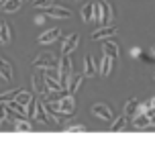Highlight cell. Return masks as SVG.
Returning <instances> with one entry per match:
<instances>
[{
    "label": "cell",
    "mask_w": 155,
    "mask_h": 149,
    "mask_svg": "<svg viewBox=\"0 0 155 149\" xmlns=\"http://www.w3.org/2000/svg\"><path fill=\"white\" fill-rule=\"evenodd\" d=\"M55 112H61V114H71L74 112V94H65L63 98H59L57 102L51 104Z\"/></svg>",
    "instance_id": "obj_1"
},
{
    "label": "cell",
    "mask_w": 155,
    "mask_h": 149,
    "mask_svg": "<svg viewBox=\"0 0 155 149\" xmlns=\"http://www.w3.org/2000/svg\"><path fill=\"white\" fill-rule=\"evenodd\" d=\"M33 65H35V68H43V70H47V68H59L57 59H55L51 53H43V55H39L37 59L33 61Z\"/></svg>",
    "instance_id": "obj_2"
},
{
    "label": "cell",
    "mask_w": 155,
    "mask_h": 149,
    "mask_svg": "<svg viewBox=\"0 0 155 149\" xmlns=\"http://www.w3.org/2000/svg\"><path fill=\"white\" fill-rule=\"evenodd\" d=\"M41 10L47 16H53V18H68L71 15V10H68L63 6H41Z\"/></svg>",
    "instance_id": "obj_3"
},
{
    "label": "cell",
    "mask_w": 155,
    "mask_h": 149,
    "mask_svg": "<svg viewBox=\"0 0 155 149\" xmlns=\"http://www.w3.org/2000/svg\"><path fill=\"white\" fill-rule=\"evenodd\" d=\"M92 112H94L98 118H104V121H112V118H114V114H112V108H110L108 104H102V102L94 104V106H92Z\"/></svg>",
    "instance_id": "obj_4"
},
{
    "label": "cell",
    "mask_w": 155,
    "mask_h": 149,
    "mask_svg": "<svg viewBox=\"0 0 155 149\" xmlns=\"http://www.w3.org/2000/svg\"><path fill=\"white\" fill-rule=\"evenodd\" d=\"M114 35H116L114 25H102L98 31L92 33V39H106V37H114Z\"/></svg>",
    "instance_id": "obj_5"
},
{
    "label": "cell",
    "mask_w": 155,
    "mask_h": 149,
    "mask_svg": "<svg viewBox=\"0 0 155 149\" xmlns=\"http://www.w3.org/2000/svg\"><path fill=\"white\" fill-rule=\"evenodd\" d=\"M78 43H80V35L78 33H71L68 39L63 41V47H61V55H70L74 49L78 47Z\"/></svg>",
    "instance_id": "obj_6"
},
{
    "label": "cell",
    "mask_w": 155,
    "mask_h": 149,
    "mask_svg": "<svg viewBox=\"0 0 155 149\" xmlns=\"http://www.w3.org/2000/svg\"><path fill=\"white\" fill-rule=\"evenodd\" d=\"M45 86L49 88V92L51 94H59V92H65V88L61 86V82L57 78H53V76H49V74H45Z\"/></svg>",
    "instance_id": "obj_7"
},
{
    "label": "cell",
    "mask_w": 155,
    "mask_h": 149,
    "mask_svg": "<svg viewBox=\"0 0 155 149\" xmlns=\"http://www.w3.org/2000/svg\"><path fill=\"white\" fill-rule=\"evenodd\" d=\"M102 49H104V53H108L110 57H118V53H120V51H118V45H116L114 41H112V37H106V39L102 41Z\"/></svg>",
    "instance_id": "obj_8"
},
{
    "label": "cell",
    "mask_w": 155,
    "mask_h": 149,
    "mask_svg": "<svg viewBox=\"0 0 155 149\" xmlns=\"http://www.w3.org/2000/svg\"><path fill=\"white\" fill-rule=\"evenodd\" d=\"M112 63H114V57H110L108 53H102V59H100V68H98V71H100L102 76H108L110 70H112Z\"/></svg>",
    "instance_id": "obj_9"
},
{
    "label": "cell",
    "mask_w": 155,
    "mask_h": 149,
    "mask_svg": "<svg viewBox=\"0 0 155 149\" xmlns=\"http://www.w3.org/2000/svg\"><path fill=\"white\" fill-rule=\"evenodd\" d=\"M59 35H61V31H59V29H51V31L43 33V35L39 37V43H41V45H47V43H53V41L57 39Z\"/></svg>",
    "instance_id": "obj_10"
},
{
    "label": "cell",
    "mask_w": 155,
    "mask_h": 149,
    "mask_svg": "<svg viewBox=\"0 0 155 149\" xmlns=\"http://www.w3.org/2000/svg\"><path fill=\"white\" fill-rule=\"evenodd\" d=\"M102 25H112V8L108 2H102Z\"/></svg>",
    "instance_id": "obj_11"
},
{
    "label": "cell",
    "mask_w": 155,
    "mask_h": 149,
    "mask_svg": "<svg viewBox=\"0 0 155 149\" xmlns=\"http://www.w3.org/2000/svg\"><path fill=\"white\" fill-rule=\"evenodd\" d=\"M0 78H4L6 82L12 80V68H10V63L2 61V59H0Z\"/></svg>",
    "instance_id": "obj_12"
},
{
    "label": "cell",
    "mask_w": 155,
    "mask_h": 149,
    "mask_svg": "<svg viewBox=\"0 0 155 149\" xmlns=\"http://www.w3.org/2000/svg\"><path fill=\"white\" fill-rule=\"evenodd\" d=\"M96 71H98V70H96V65H94V59H92V57H86V59H84V76H86V78H92Z\"/></svg>",
    "instance_id": "obj_13"
},
{
    "label": "cell",
    "mask_w": 155,
    "mask_h": 149,
    "mask_svg": "<svg viewBox=\"0 0 155 149\" xmlns=\"http://www.w3.org/2000/svg\"><path fill=\"white\" fill-rule=\"evenodd\" d=\"M15 129L16 131H33V125L31 123H27V118L21 117V118H16L15 121Z\"/></svg>",
    "instance_id": "obj_14"
},
{
    "label": "cell",
    "mask_w": 155,
    "mask_h": 149,
    "mask_svg": "<svg viewBox=\"0 0 155 149\" xmlns=\"http://www.w3.org/2000/svg\"><path fill=\"white\" fill-rule=\"evenodd\" d=\"M94 16V4H84L82 6V18H84L86 23H90Z\"/></svg>",
    "instance_id": "obj_15"
},
{
    "label": "cell",
    "mask_w": 155,
    "mask_h": 149,
    "mask_svg": "<svg viewBox=\"0 0 155 149\" xmlns=\"http://www.w3.org/2000/svg\"><path fill=\"white\" fill-rule=\"evenodd\" d=\"M21 4H23V0H6L4 2V10L6 12H16L21 8Z\"/></svg>",
    "instance_id": "obj_16"
},
{
    "label": "cell",
    "mask_w": 155,
    "mask_h": 149,
    "mask_svg": "<svg viewBox=\"0 0 155 149\" xmlns=\"http://www.w3.org/2000/svg\"><path fill=\"white\" fill-rule=\"evenodd\" d=\"M37 106H39V102L35 100V98H31V100H29V104L25 106V108H27V118H33V117H35V112H37Z\"/></svg>",
    "instance_id": "obj_17"
},
{
    "label": "cell",
    "mask_w": 155,
    "mask_h": 149,
    "mask_svg": "<svg viewBox=\"0 0 155 149\" xmlns=\"http://www.w3.org/2000/svg\"><path fill=\"white\" fill-rule=\"evenodd\" d=\"M84 74H82V76H76V78H71V82H70V88H68V90H70V94H74V92H76L78 88H80V84H82V82H84Z\"/></svg>",
    "instance_id": "obj_18"
},
{
    "label": "cell",
    "mask_w": 155,
    "mask_h": 149,
    "mask_svg": "<svg viewBox=\"0 0 155 149\" xmlns=\"http://www.w3.org/2000/svg\"><path fill=\"white\" fill-rule=\"evenodd\" d=\"M10 41V29H8V25H0V43H8Z\"/></svg>",
    "instance_id": "obj_19"
},
{
    "label": "cell",
    "mask_w": 155,
    "mask_h": 149,
    "mask_svg": "<svg viewBox=\"0 0 155 149\" xmlns=\"http://www.w3.org/2000/svg\"><path fill=\"white\" fill-rule=\"evenodd\" d=\"M135 127H137V129L151 127V114H149V117H139V118H135Z\"/></svg>",
    "instance_id": "obj_20"
},
{
    "label": "cell",
    "mask_w": 155,
    "mask_h": 149,
    "mask_svg": "<svg viewBox=\"0 0 155 149\" xmlns=\"http://www.w3.org/2000/svg\"><path fill=\"white\" fill-rule=\"evenodd\" d=\"M92 21H96L98 25H102V4L100 2H94V16Z\"/></svg>",
    "instance_id": "obj_21"
},
{
    "label": "cell",
    "mask_w": 155,
    "mask_h": 149,
    "mask_svg": "<svg viewBox=\"0 0 155 149\" xmlns=\"http://www.w3.org/2000/svg\"><path fill=\"white\" fill-rule=\"evenodd\" d=\"M33 96L29 94V92H18V94L15 96V100L18 102V104H23V106H27V104H29V100H31Z\"/></svg>",
    "instance_id": "obj_22"
},
{
    "label": "cell",
    "mask_w": 155,
    "mask_h": 149,
    "mask_svg": "<svg viewBox=\"0 0 155 149\" xmlns=\"http://www.w3.org/2000/svg\"><path fill=\"white\" fill-rule=\"evenodd\" d=\"M124 125H127V117H120L116 123H112V127H110V131L112 133H116V131H123L124 129Z\"/></svg>",
    "instance_id": "obj_23"
},
{
    "label": "cell",
    "mask_w": 155,
    "mask_h": 149,
    "mask_svg": "<svg viewBox=\"0 0 155 149\" xmlns=\"http://www.w3.org/2000/svg\"><path fill=\"white\" fill-rule=\"evenodd\" d=\"M16 94H18V90H8V92H4V94H0V102H10V100H15Z\"/></svg>",
    "instance_id": "obj_24"
},
{
    "label": "cell",
    "mask_w": 155,
    "mask_h": 149,
    "mask_svg": "<svg viewBox=\"0 0 155 149\" xmlns=\"http://www.w3.org/2000/svg\"><path fill=\"white\" fill-rule=\"evenodd\" d=\"M65 133H86V127H84V125H71V127H65Z\"/></svg>",
    "instance_id": "obj_25"
},
{
    "label": "cell",
    "mask_w": 155,
    "mask_h": 149,
    "mask_svg": "<svg viewBox=\"0 0 155 149\" xmlns=\"http://www.w3.org/2000/svg\"><path fill=\"white\" fill-rule=\"evenodd\" d=\"M137 108V100L135 98H131V100L127 102V108H124V114H133V110Z\"/></svg>",
    "instance_id": "obj_26"
},
{
    "label": "cell",
    "mask_w": 155,
    "mask_h": 149,
    "mask_svg": "<svg viewBox=\"0 0 155 149\" xmlns=\"http://www.w3.org/2000/svg\"><path fill=\"white\" fill-rule=\"evenodd\" d=\"M4 104H0V129H2V121H4V117H6V112H8V106H4Z\"/></svg>",
    "instance_id": "obj_27"
},
{
    "label": "cell",
    "mask_w": 155,
    "mask_h": 149,
    "mask_svg": "<svg viewBox=\"0 0 155 149\" xmlns=\"http://www.w3.org/2000/svg\"><path fill=\"white\" fill-rule=\"evenodd\" d=\"M53 0H35V8H41V6H49Z\"/></svg>",
    "instance_id": "obj_28"
},
{
    "label": "cell",
    "mask_w": 155,
    "mask_h": 149,
    "mask_svg": "<svg viewBox=\"0 0 155 149\" xmlns=\"http://www.w3.org/2000/svg\"><path fill=\"white\" fill-rule=\"evenodd\" d=\"M151 53H153V55H155V45H153V47H151Z\"/></svg>",
    "instance_id": "obj_29"
},
{
    "label": "cell",
    "mask_w": 155,
    "mask_h": 149,
    "mask_svg": "<svg viewBox=\"0 0 155 149\" xmlns=\"http://www.w3.org/2000/svg\"><path fill=\"white\" fill-rule=\"evenodd\" d=\"M23 2H27V0H23Z\"/></svg>",
    "instance_id": "obj_30"
},
{
    "label": "cell",
    "mask_w": 155,
    "mask_h": 149,
    "mask_svg": "<svg viewBox=\"0 0 155 149\" xmlns=\"http://www.w3.org/2000/svg\"><path fill=\"white\" fill-rule=\"evenodd\" d=\"M153 78H155V76H153Z\"/></svg>",
    "instance_id": "obj_31"
}]
</instances>
